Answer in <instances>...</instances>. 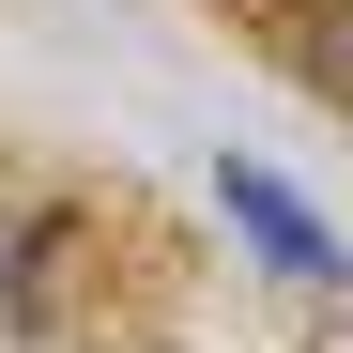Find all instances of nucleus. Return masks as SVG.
Here are the masks:
<instances>
[{
  "instance_id": "7ed1b4c3",
  "label": "nucleus",
  "mask_w": 353,
  "mask_h": 353,
  "mask_svg": "<svg viewBox=\"0 0 353 353\" xmlns=\"http://www.w3.org/2000/svg\"><path fill=\"white\" fill-rule=\"evenodd\" d=\"M276 16H323V0H276Z\"/></svg>"
},
{
  "instance_id": "f03ea898",
  "label": "nucleus",
  "mask_w": 353,
  "mask_h": 353,
  "mask_svg": "<svg viewBox=\"0 0 353 353\" xmlns=\"http://www.w3.org/2000/svg\"><path fill=\"white\" fill-rule=\"evenodd\" d=\"M276 62H292V92H307V108H338V123H353V0L276 16Z\"/></svg>"
},
{
  "instance_id": "f257e3e1",
  "label": "nucleus",
  "mask_w": 353,
  "mask_h": 353,
  "mask_svg": "<svg viewBox=\"0 0 353 353\" xmlns=\"http://www.w3.org/2000/svg\"><path fill=\"white\" fill-rule=\"evenodd\" d=\"M215 200H230V230H246V246H261L276 276H307V292H353V246H338V230H323L307 200L276 185L261 154H230V169H215Z\"/></svg>"
}]
</instances>
